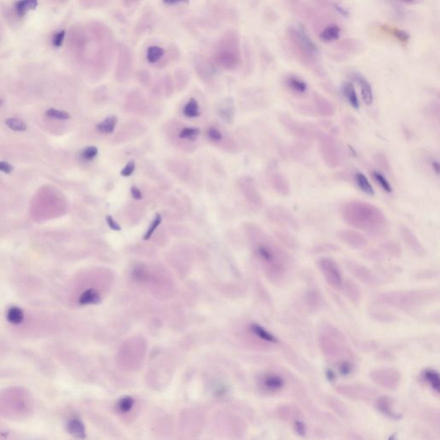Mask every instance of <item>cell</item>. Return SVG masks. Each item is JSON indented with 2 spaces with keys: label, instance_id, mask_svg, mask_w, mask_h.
I'll use <instances>...</instances> for the list:
<instances>
[{
  "label": "cell",
  "instance_id": "1",
  "mask_svg": "<svg viewBox=\"0 0 440 440\" xmlns=\"http://www.w3.org/2000/svg\"><path fill=\"white\" fill-rule=\"evenodd\" d=\"M341 214L346 223L373 236H381L388 230L385 214L373 204L362 200H351L342 205Z\"/></svg>",
  "mask_w": 440,
  "mask_h": 440
},
{
  "label": "cell",
  "instance_id": "2",
  "mask_svg": "<svg viewBox=\"0 0 440 440\" xmlns=\"http://www.w3.org/2000/svg\"><path fill=\"white\" fill-rule=\"evenodd\" d=\"M252 227L255 242L254 251L258 259L271 279L280 282L287 274L291 266V258L271 237L267 236L256 226Z\"/></svg>",
  "mask_w": 440,
  "mask_h": 440
},
{
  "label": "cell",
  "instance_id": "3",
  "mask_svg": "<svg viewBox=\"0 0 440 440\" xmlns=\"http://www.w3.org/2000/svg\"><path fill=\"white\" fill-rule=\"evenodd\" d=\"M286 36L292 51L298 60L305 65H314L317 61L318 50L308 34L301 29L290 27L288 28Z\"/></svg>",
  "mask_w": 440,
  "mask_h": 440
},
{
  "label": "cell",
  "instance_id": "4",
  "mask_svg": "<svg viewBox=\"0 0 440 440\" xmlns=\"http://www.w3.org/2000/svg\"><path fill=\"white\" fill-rule=\"evenodd\" d=\"M215 61L222 67L230 69L240 62L239 39L236 33L228 32L220 40L215 53Z\"/></svg>",
  "mask_w": 440,
  "mask_h": 440
},
{
  "label": "cell",
  "instance_id": "5",
  "mask_svg": "<svg viewBox=\"0 0 440 440\" xmlns=\"http://www.w3.org/2000/svg\"><path fill=\"white\" fill-rule=\"evenodd\" d=\"M433 296L438 294L435 295L434 291H394L381 295L379 299L395 307L408 309L423 304L427 301V298Z\"/></svg>",
  "mask_w": 440,
  "mask_h": 440
},
{
  "label": "cell",
  "instance_id": "6",
  "mask_svg": "<svg viewBox=\"0 0 440 440\" xmlns=\"http://www.w3.org/2000/svg\"><path fill=\"white\" fill-rule=\"evenodd\" d=\"M315 139L318 140L319 153L326 165L335 169L342 163V152L336 139L329 133L317 129Z\"/></svg>",
  "mask_w": 440,
  "mask_h": 440
},
{
  "label": "cell",
  "instance_id": "7",
  "mask_svg": "<svg viewBox=\"0 0 440 440\" xmlns=\"http://www.w3.org/2000/svg\"><path fill=\"white\" fill-rule=\"evenodd\" d=\"M279 121L284 128L287 130V132L297 139H301L306 142L315 139L317 129L313 128L312 126L306 125L305 123L298 122V120L293 118L291 115L281 114L279 117Z\"/></svg>",
  "mask_w": 440,
  "mask_h": 440
},
{
  "label": "cell",
  "instance_id": "8",
  "mask_svg": "<svg viewBox=\"0 0 440 440\" xmlns=\"http://www.w3.org/2000/svg\"><path fill=\"white\" fill-rule=\"evenodd\" d=\"M319 269L322 272L323 277L332 287L336 290L342 289L344 283L342 273L336 261L331 258H321L318 261Z\"/></svg>",
  "mask_w": 440,
  "mask_h": 440
},
{
  "label": "cell",
  "instance_id": "9",
  "mask_svg": "<svg viewBox=\"0 0 440 440\" xmlns=\"http://www.w3.org/2000/svg\"><path fill=\"white\" fill-rule=\"evenodd\" d=\"M374 383L387 389H396L401 383V374L394 369H379L370 374Z\"/></svg>",
  "mask_w": 440,
  "mask_h": 440
},
{
  "label": "cell",
  "instance_id": "10",
  "mask_svg": "<svg viewBox=\"0 0 440 440\" xmlns=\"http://www.w3.org/2000/svg\"><path fill=\"white\" fill-rule=\"evenodd\" d=\"M346 268L358 280L370 286H377L381 284L379 278L376 276L369 268L355 261H348L346 263Z\"/></svg>",
  "mask_w": 440,
  "mask_h": 440
},
{
  "label": "cell",
  "instance_id": "11",
  "mask_svg": "<svg viewBox=\"0 0 440 440\" xmlns=\"http://www.w3.org/2000/svg\"><path fill=\"white\" fill-rule=\"evenodd\" d=\"M310 112L317 116L329 118L335 115V108L329 99L326 98L317 92H314L312 94V106Z\"/></svg>",
  "mask_w": 440,
  "mask_h": 440
},
{
  "label": "cell",
  "instance_id": "12",
  "mask_svg": "<svg viewBox=\"0 0 440 440\" xmlns=\"http://www.w3.org/2000/svg\"><path fill=\"white\" fill-rule=\"evenodd\" d=\"M268 217L272 222L288 228L298 227V222L294 216L284 207H274L269 209Z\"/></svg>",
  "mask_w": 440,
  "mask_h": 440
},
{
  "label": "cell",
  "instance_id": "13",
  "mask_svg": "<svg viewBox=\"0 0 440 440\" xmlns=\"http://www.w3.org/2000/svg\"><path fill=\"white\" fill-rule=\"evenodd\" d=\"M339 239L354 250H363L367 246L368 242L362 234L353 230H341L337 233Z\"/></svg>",
  "mask_w": 440,
  "mask_h": 440
},
{
  "label": "cell",
  "instance_id": "14",
  "mask_svg": "<svg viewBox=\"0 0 440 440\" xmlns=\"http://www.w3.org/2000/svg\"><path fill=\"white\" fill-rule=\"evenodd\" d=\"M400 234L405 244L408 245V247L409 248L414 254L418 256H424L426 254V250L423 245L409 227L402 224L400 226Z\"/></svg>",
  "mask_w": 440,
  "mask_h": 440
},
{
  "label": "cell",
  "instance_id": "15",
  "mask_svg": "<svg viewBox=\"0 0 440 440\" xmlns=\"http://www.w3.org/2000/svg\"><path fill=\"white\" fill-rule=\"evenodd\" d=\"M132 66V54L125 45L119 47L118 62H117V76L122 78L128 77Z\"/></svg>",
  "mask_w": 440,
  "mask_h": 440
},
{
  "label": "cell",
  "instance_id": "16",
  "mask_svg": "<svg viewBox=\"0 0 440 440\" xmlns=\"http://www.w3.org/2000/svg\"><path fill=\"white\" fill-rule=\"evenodd\" d=\"M273 189L281 196L286 197L291 193V185L287 178L278 170H274L269 176Z\"/></svg>",
  "mask_w": 440,
  "mask_h": 440
},
{
  "label": "cell",
  "instance_id": "17",
  "mask_svg": "<svg viewBox=\"0 0 440 440\" xmlns=\"http://www.w3.org/2000/svg\"><path fill=\"white\" fill-rule=\"evenodd\" d=\"M242 184H243V191H244V195L250 201V203L252 204L254 207H261L262 200H261L260 193L258 192L257 189L255 188L253 180L250 177H246V178H244Z\"/></svg>",
  "mask_w": 440,
  "mask_h": 440
},
{
  "label": "cell",
  "instance_id": "18",
  "mask_svg": "<svg viewBox=\"0 0 440 440\" xmlns=\"http://www.w3.org/2000/svg\"><path fill=\"white\" fill-rule=\"evenodd\" d=\"M352 78L360 87V93L363 102H365L366 105H372L373 102V91L369 81L364 76L357 72L352 73Z\"/></svg>",
  "mask_w": 440,
  "mask_h": 440
},
{
  "label": "cell",
  "instance_id": "19",
  "mask_svg": "<svg viewBox=\"0 0 440 440\" xmlns=\"http://www.w3.org/2000/svg\"><path fill=\"white\" fill-rule=\"evenodd\" d=\"M286 88L296 95H302L308 91V85L301 78L295 75H288L284 79Z\"/></svg>",
  "mask_w": 440,
  "mask_h": 440
},
{
  "label": "cell",
  "instance_id": "20",
  "mask_svg": "<svg viewBox=\"0 0 440 440\" xmlns=\"http://www.w3.org/2000/svg\"><path fill=\"white\" fill-rule=\"evenodd\" d=\"M376 406L377 409L379 410L381 413L390 419L400 420L402 418L399 413H396L394 410L392 398H390L389 396H382L377 400Z\"/></svg>",
  "mask_w": 440,
  "mask_h": 440
},
{
  "label": "cell",
  "instance_id": "21",
  "mask_svg": "<svg viewBox=\"0 0 440 440\" xmlns=\"http://www.w3.org/2000/svg\"><path fill=\"white\" fill-rule=\"evenodd\" d=\"M261 384L269 392H278L284 387V381L280 375L275 373L266 374L261 380Z\"/></svg>",
  "mask_w": 440,
  "mask_h": 440
},
{
  "label": "cell",
  "instance_id": "22",
  "mask_svg": "<svg viewBox=\"0 0 440 440\" xmlns=\"http://www.w3.org/2000/svg\"><path fill=\"white\" fill-rule=\"evenodd\" d=\"M340 393H342L345 396H350L352 398H356V399H362V398H366L371 395L372 390L366 388V387H361V386H342L338 388Z\"/></svg>",
  "mask_w": 440,
  "mask_h": 440
},
{
  "label": "cell",
  "instance_id": "23",
  "mask_svg": "<svg viewBox=\"0 0 440 440\" xmlns=\"http://www.w3.org/2000/svg\"><path fill=\"white\" fill-rule=\"evenodd\" d=\"M342 92L349 104L352 106L353 109H359V98H358V95L356 93L355 87L352 82H343L342 85Z\"/></svg>",
  "mask_w": 440,
  "mask_h": 440
},
{
  "label": "cell",
  "instance_id": "24",
  "mask_svg": "<svg viewBox=\"0 0 440 440\" xmlns=\"http://www.w3.org/2000/svg\"><path fill=\"white\" fill-rule=\"evenodd\" d=\"M288 3L290 4V8L298 14L302 18L312 19L314 17V11L311 6L305 4L301 0H288Z\"/></svg>",
  "mask_w": 440,
  "mask_h": 440
},
{
  "label": "cell",
  "instance_id": "25",
  "mask_svg": "<svg viewBox=\"0 0 440 440\" xmlns=\"http://www.w3.org/2000/svg\"><path fill=\"white\" fill-rule=\"evenodd\" d=\"M341 34V28L335 24H331L326 26L322 32L319 34V38L324 42H330V41L338 40Z\"/></svg>",
  "mask_w": 440,
  "mask_h": 440
},
{
  "label": "cell",
  "instance_id": "26",
  "mask_svg": "<svg viewBox=\"0 0 440 440\" xmlns=\"http://www.w3.org/2000/svg\"><path fill=\"white\" fill-rule=\"evenodd\" d=\"M101 302V296L94 289H89L82 293L78 299L79 305H96Z\"/></svg>",
  "mask_w": 440,
  "mask_h": 440
},
{
  "label": "cell",
  "instance_id": "27",
  "mask_svg": "<svg viewBox=\"0 0 440 440\" xmlns=\"http://www.w3.org/2000/svg\"><path fill=\"white\" fill-rule=\"evenodd\" d=\"M354 181L357 184V186L359 187V189L362 192L368 194V195H374V189H373V185L370 183L369 179L366 177L363 173H356L354 176Z\"/></svg>",
  "mask_w": 440,
  "mask_h": 440
},
{
  "label": "cell",
  "instance_id": "28",
  "mask_svg": "<svg viewBox=\"0 0 440 440\" xmlns=\"http://www.w3.org/2000/svg\"><path fill=\"white\" fill-rule=\"evenodd\" d=\"M118 122V119L115 115H110L103 120L102 122L96 125V129L98 132L104 134H110L115 131V126Z\"/></svg>",
  "mask_w": 440,
  "mask_h": 440
},
{
  "label": "cell",
  "instance_id": "29",
  "mask_svg": "<svg viewBox=\"0 0 440 440\" xmlns=\"http://www.w3.org/2000/svg\"><path fill=\"white\" fill-rule=\"evenodd\" d=\"M38 5V0H18L15 3V10L18 16L23 17L28 11L34 10Z\"/></svg>",
  "mask_w": 440,
  "mask_h": 440
},
{
  "label": "cell",
  "instance_id": "30",
  "mask_svg": "<svg viewBox=\"0 0 440 440\" xmlns=\"http://www.w3.org/2000/svg\"><path fill=\"white\" fill-rule=\"evenodd\" d=\"M423 378L435 392L440 393V375L436 371L427 369L423 373Z\"/></svg>",
  "mask_w": 440,
  "mask_h": 440
},
{
  "label": "cell",
  "instance_id": "31",
  "mask_svg": "<svg viewBox=\"0 0 440 440\" xmlns=\"http://www.w3.org/2000/svg\"><path fill=\"white\" fill-rule=\"evenodd\" d=\"M67 429L68 432L72 436H74L75 438H78V439H84V438H85V435H86L84 424H83L81 420H78V419L71 420L68 423Z\"/></svg>",
  "mask_w": 440,
  "mask_h": 440
},
{
  "label": "cell",
  "instance_id": "32",
  "mask_svg": "<svg viewBox=\"0 0 440 440\" xmlns=\"http://www.w3.org/2000/svg\"><path fill=\"white\" fill-rule=\"evenodd\" d=\"M251 329L254 335H256L258 338L261 339L265 342H270V343H277L278 342L277 338L275 337V335H272L270 332H268L267 329H265L261 326L258 325V324H252Z\"/></svg>",
  "mask_w": 440,
  "mask_h": 440
},
{
  "label": "cell",
  "instance_id": "33",
  "mask_svg": "<svg viewBox=\"0 0 440 440\" xmlns=\"http://www.w3.org/2000/svg\"><path fill=\"white\" fill-rule=\"evenodd\" d=\"M381 29H382V31H384L386 33H388V34H391L394 37L396 38L397 41H401L403 43H407L409 40V34L406 31H403V30H400V29H396V28L394 27H389V26H387V25H383Z\"/></svg>",
  "mask_w": 440,
  "mask_h": 440
},
{
  "label": "cell",
  "instance_id": "34",
  "mask_svg": "<svg viewBox=\"0 0 440 440\" xmlns=\"http://www.w3.org/2000/svg\"><path fill=\"white\" fill-rule=\"evenodd\" d=\"M183 114L189 118H196L200 115V105L194 98L190 99L184 106Z\"/></svg>",
  "mask_w": 440,
  "mask_h": 440
},
{
  "label": "cell",
  "instance_id": "35",
  "mask_svg": "<svg viewBox=\"0 0 440 440\" xmlns=\"http://www.w3.org/2000/svg\"><path fill=\"white\" fill-rule=\"evenodd\" d=\"M338 48L350 53H359L360 50H362L363 46L358 40L346 39L339 43Z\"/></svg>",
  "mask_w": 440,
  "mask_h": 440
},
{
  "label": "cell",
  "instance_id": "36",
  "mask_svg": "<svg viewBox=\"0 0 440 440\" xmlns=\"http://www.w3.org/2000/svg\"><path fill=\"white\" fill-rule=\"evenodd\" d=\"M164 55V50L158 46H151L147 48L146 52V59L151 64H155L163 58Z\"/></svg>",
  "mask_w": 440,
  "mask_h": 440
},
{
  "label": "cell",
  "instance_id": "37",
  "mask_svg": "<svg viewBox=\"0 0 440 440\" xmlns=\"http://www.w3.org/2000/svg\"><path fill=\"white\" fill-rule=\"evenodd\" d=\"M24 312L18 307H11L7 312V320L12 324H19L24 321Z\"/></svg>",
  "mask_w": 440,
  "mask_h": 440
},
{
  "label": "cell",
  "instance_id": "38",
  "mask_svg": "<svg viewBox=\"0 0 440 440\" xmlns=\"http://www.w3.org/2000/svg\"><path fill=\"white\" fill-rule=\"evenodd\" d=\"M134 406V399L131 396H126L122 397L117 403V409L120 412L128 413Z\"/></svg>",
  "mask_w": 440,
  "mask_h": 440
},
{
  "label": "cell",
  "instance_id": "39",
  "mask_svg": "<svg viewBox=\"0 0 440 440\" xmlns=\"http://www.w3.org/2000/svg\"><path fill=\"white\" fill-rule=\"evenodd\" d=\"M373 176L374 180L376 181V183L379 185L380 188L383 191H385L387 193L392 192V187L390 185V183H389V181L386 179L385 176L382 175L381 173L377 172V171H373Z\"/></svg>",
  "mask_w": 440,
  "mask_h": 440
},
{
  "label": "cell",
  "instance_id": "40",
  "mask_svg": "<svg viewBox=\"0 0 440 440\" xmlns=\"http://www.w3.org/2000/svg\"><path fill=\"white\" fill-rule=\"evenodd\" d=\"M373 159H374V162H375L377 165L379 167L380 169H383L386 172L390 171L391 166H390L389 159H388V157H387L385 154L381 153H377L373 157Z\"/></svg>",
  "mask_w": 440,
  "mask_h": 440
},
{
  "label": "cell",
  "instance_id": "41",
  "mask_svg": "<svg viewBox=\"0 0 440 440\" xmlns=\"http://www.w3.org/2000/svg\"><path fill=\"white\" fill-rule=\"evenodd\" d=\"M5 124L9 128L16 132H24L27 130V125L25 122L19 119L9 118L5 121Z\"/></svg>",
  "mask_w": 440,
  "mask_h": 440
},
{
  "label": "cell",
  "instance_id": "42",
  "mask_svg": "<svg viewBox=\"0 0 440 440\" xmlns=\"http://www.w3.org/2000/svg\"><path fill=\"white\" fill-rule=\"evenodd\" d=\"M162 220H163V218H162V215H161V214H157L156 215H155L154 220H153V222L151 223V225H150L149 228L146 230L145 235H144V237H143L144 240H149L150 238L153 237V235L154 234V232H155V230L157 229V227L159 226L160 223H162Z\"/></svg>",
  "mask_w": 440,
  "mask_h": 440
},
{
  "label": "cell",
  "instance_id": "43",
  "mask_svg": "<svg viewBox=\"0 0 440 440\" xmlns=\"http://www.w3.org/2000/svg\"><path fill=\"white\" fill-rule=\"evenodd\" d=\"M200 130L197 127H185L179 132V138L182 139L193 140L200 135Z\"/></svg>",
  "mask_w": 440,
  "mask_h": 440
},
{
  "label": "cell",
  "instance_id": "44",
  "mask_svg": "<svg viewBox=\"0 0 440 440\" xmlns=\"http://www.w3.org/2000/svg\"><path fill=\"white\" fill-rule=\"evenodd\" d=\"M343 287H344V291H346V294L350 299H352V301L359 300L360 293H359L358 288L356 287L354 284H352L351 282H348L347 284H344V283H343L342 288Z\"/></svg>",
  "mask_w": 440,
  "mask_h": 440
},
{
  "label": "cell",
  "instance_id": "45",
  "mask_svg": "<svg viewBox=\"0 0 440 440\" xmlns=\"http://www.w3.org/2000/svg\"><path fill=\"white\" fill-rule=\"evenodd\" d=\"M46 115H48L50 118L55 119V120H61V121H66L71 118V115L68 112L64 111V110H59V109H49L48 111L46 112Z\"/></svg>",
  "mask_w": 440,
  "mask_h": 440
},
{
  "label": "cell",
  "instance_id": "46",
  "mask_svg": "<svg viewBox=\"0 0 440 440\" xmlns=\"http://www.w3.org/2000/svg\"><path fill=\"white\" fill-rule=\"evenodd\" d=\"M97 155H98V149H97V147L93 146L85 147L81 153L82 158L85 161H91V160L94 159Z\"/></svg>",
  "mask_w": 440,
  "mask_h": 440
},
{
  "label": "cell",
  "instance_id": "47",
  "mask_svg": "<svg viewBox=\"0 0 440 440\" xmlns=\"http://www.w3.org/2000/svg\"><path fill=\"white\" fill-rule=\"evenodd\" d=\"M383 251L393 256H399L402 250L398 244L394 242H388L383 245Z\"/></svg>",
  "mask_w": 440,
  "mask_h": 440
},
{
  "label": "cell",
  "instance_id": "48",
  "mask_svg": "<svg viewBox=\"0 0 440 440\" xmlns=\"http://www.w3.org/2000/svg\"><path fill=\"white\" fill-rule=\"evenodd\" d=\"M64 37H65V31H61L57 32L56 34H54L53 39H52V43L55 48H61L64 42Z\"/></svg>",
  "mask_w": 440,
  "mask_h": 440
},
{
  "label": "cell",
  "instance_id": "49",
  "mask_svg": "<svg viewBox=\"0 0 440 440\" xmlns=\"http://www.w3.org/2000/svg\"><path fill=\"white\" fill-rule=\"evenodd\" d=\"M135 162L133 160L129 161L128 163L126 164L125 167L121 171V176H124V177H128V176H132L133 172L135 171Z\"/></svg>",
  "mask_w": 440,
  "mask_h": 440
},
{
  "label": "cell",
  "instance_id": "50",
  "mask_svg": "<svg viewBox=\"0 0 440 440\" xmlns=\"http://www.w3.org/2000/svg\"><path fill=\"white\" fill-rule=\"evenodd\" d=\"M207 137L213 141H220L223 139V135L220 130L215 127H211L207 130Z\"/></svg>",
  "mask_w": 440,
  "mask_h": 440
},
{
  "label": "cell",
  "instance_id": "51",
  "mask_svg": "<svg viewBox=\"0 0 440 440\" xmlns=\"http://www.w3.org/2000/svg\"><path fill=\"white\" fill-rule=\"evenodd\" d=\"M279 239L283 242L284 244H286L288 246H292L295 245V241L292 237H290L288 234L284 233V232H279L277 234Z\"/></svg>",
  "mask_w": 440,
  "mask_h": 440
},
{
  "label": "cell",
  "instance_id": "52",
  "mask_svg": "<svg viewBox=\"0 0 440 440\" xmlns=\"http://www.w3.org/2000/svg\"><path fill=\"white\" fill-rule=\"evenodd\" d=\"M106 222L111 230H115V231H120L122 230L121 225L114 220V218L112 217L111 215L106 216Z\"/></svg>",
  "mask_w": 440,
  "mask_h": 440
},
{
  "label": "cell",
  "instance_id": "53",
  "mask_svg": "<svg viewBox=\"0 0 440 440\" xmlns=\"http://www.w3.org/2000/svg\"><path fill=\"white\" fill-rule=\"evenodd\" d=\"M295 429L297 433L300 435H305L306 434V426L301 420H297L295 422Z\"/></svg>",
  "mask_w": 440,
  "mask_h": 440
},
{
  "label": "cell",
  "instance_id": "54",
  "mask_svg": "<svg viewBox=\"0 0 440 440\" xmlns=\"http://www.w3.org/2000/svg\"><path fill=\"white\" fill-rule=\"evenodd\" d=\"M12 170H13V167L10 165V163L4 162V161H0V171L1 172L10 174Z\"/></svg>",
  "mask_w": 440,
  "mask_h": 440
},
{
  "label": "cell",
  "instance_id": "55",
  "mask_svg": "<svg viewBox=\"0 0 440 440\" xmlns=\"http://www.w3.org/2000/svg\"><path fill=\"white\" fill-rule=\"evenodd\" d=\"M131 193H132V198L135 199V200H141L143 198L141 191H140L139 188H137L136 186H132L131 188Z\"/></svg>",
  "mask_w": 440,
  "mask_h": 440
},
{
  "label": "cell",
  "instance_id": "56",
  "mask_svg": "<svg viewBox=\"0 0 440 440\" xmlns=\"http://www.w3.org/2000/svg\"><path fill=\"white\" fill-rule=\"evenodd\" d=\"M431 167H432V169L434 170V172L435 173L437 176H439V175H440V166L439 161H438V160H433L432 163H431Z\"/></svg>",
  "mask_w": 440,
  "mask_h": 440
},
{
  "label": "cell",
  "instance_id": "57",
  "mask_svg": "<svg viewBox=\"0 0 440 440\" xmlns=\"http://www.w3.org/2000/svg\"><path fill=\"white\" fill-rule=\"evenodd\" d=\"M163 1L169 5H175V4L182 3H189V0H163Z\"/></svg>",
  "mask_w": 440,
  "mask_h": 440
},
{
  "label": "cell",
  "instance_id": "58",
  "mask_svg": "<svg viewBox=\"0 0 440 440\" xmlns=\"http://www.w3.org/2000/svg\"><path fill=\"white\" fill-rule=\"evenodd\" d=\"M399 1L403 3H409V4H415V3H421L423 0H399Z\"/></svg>",
  "mask_w": 440,
  "mask_h": 440
},
{
  "label": "cell",
  "instance_id": "59",
  "mask_svg": "<svg viewBox=\"0 0 440 440\" xmlns=\"http://www.w3.org/2000/svg\"><path fill=\"white\" fill-rule=\"evenodd\" d=\"M137 1H139V0H122V2L125 4L126 6H130V5H132V3H135Z\"/></svg>",
  "mask_w": 440,
  "mask_h": 440
},
{
  "label": "cell",
  "instance_id": "60",
  "mask_svg": "<svg viewBox=\"0 0 440 440\" xmlns=\"http://www.w3.org/2000/svg\"><path fill=\"white\" fill-rule=\"evenodd\" d=\"M2 104H3V101L0 100V106L2 105Z\"/></svg>",
  "mask_w": 440,
  "mask_h": 440
}]
</instances>
